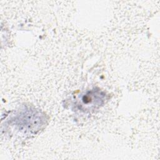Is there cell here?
I'll use <instances>...</instances> for the list:
<instances>
[{
	"mask_svg": "<svg viewBox=\"0 0 160 160\" xmlns=\"http://www.w3.org/2000/svg\"><path fill=\"white\" fill-rule=\"evenodd\" d=\"M9 120L11 126L24 134H36L46 121L42 112L30 107L22 108Z\"/></svg>",
	"mask_w": 160,
	"mask_h": 160,
	"instance_id": "obj_1",
	"label": "cell"
},
{
	"mask_svg": "<svg viewBox=\"0 0 160 160\" xmlns=\"http://www.w3.org/2000/svg\"><path fill=\"white\" fill-rule=\"evenodd\" d=\"M106 99L104 92L98 88H94L82 94L76 99L75 105L78 109L82 112L93 111L101 106Z\"/></svg>",
	"mask_w": 160,
	"mask_h": 160,
	"instance_id": "obj_2",
	"label": "cell"
}]
</instances>
